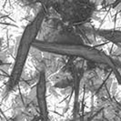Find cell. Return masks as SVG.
Returning a JSON list of instances; mask_svg holds the SVG:
<instances>
[{
	"mask_svg": "<svg viewBox=\"0 0 121 121\" xmlns=\"http://www.w3.org/2000/svg\"><path fill=\"white\" fill-rule=\"evenodd\" d=\"M44 18H45V12L44 10H40L30 24L26 26L24 32L19 39L17 50L15 57V63L7 83L8 90H12L13 88H15L20 81L26 62L27 60L28 53L31 48H33L34 43L36 42V38L41 29Z\"/></svg>",
	"mask_w": 121,
	"mask_h": 121,
	"instance_id": "obj_1",
	"label": "cell"
},
{
	"mask_svg": "<svg viewBox=\"0 0 121 121\" xmlns=\"http://www.w3.org/2000/svg\"><path fill=\"white\" fill-rule=\"evenodd\" d=\"M33 48L47 53L78 57V58L90 61L96 64L105 65L111 67H114L111 59L108 57L103 52L85 45L69 44V43L36 42V41L33 45Z\"/></svg>",
	"mask_w": 121,
	"mask_h": 121,
	"instance_id": "obj_2",
	"label": "cell"
},
{
	"mask_svg": "<svg viewBox=\"0 0 121 121\" xmlns=\"http://www.w3.org/2000/svg\"><path fill=\"white\" fill-rule=\"evenodd\" d=\"M36 98L39 108V120L49 121L48 106L47 99V77L46 72L42 69L39 74V78L36 86Z\"/></svg>",
	"mask_w": 121,
	"mask_h": 121,
	"instance_id": "obj_3",
	"label": "cell"
},
{
	"mask_svg": "<svg viewBox=\"0 0 121 121\" xmlns=\"http://www.w3.org/2000/svg\"><path fill=\"white\" fill-rule=\"evenodd\" d=\"M96 35L115 43H121V31L116 30H96Z\"/></svg>",
	"mask_w": 121,
	"mask_h": 121,
	"instance_id": "obj_4",
	"label": "cell"
},
{
	"mask_svg": "<svg viewBox=\"0 0 121 121\" xmlns=\"http://www.w3.org/2000/svg\"><path fill=\"white\" fill-rule=\"evenodd\" d=\"M112 70H113V72H114V74H115L116 78H117V82H118L119 85L121 86V75L119 74L118 70L117 69V67H116L115 66L112 67Z\"/></svg>",
	"mask_w": 121,
	"mask_h": 121,
	"instance_id": "obj_5",
	"label": "cell"
}]
</instances>
